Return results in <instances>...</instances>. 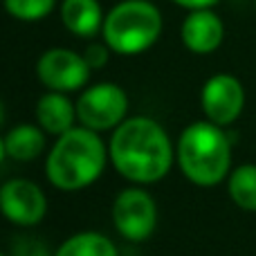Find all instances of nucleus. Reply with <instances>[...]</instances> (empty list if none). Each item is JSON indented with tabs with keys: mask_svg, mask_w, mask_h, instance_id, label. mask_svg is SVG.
Returning <instances> with one entry per match:
<instances>
[{
	"mask_svg": "<svg viewBox=\"0 0 256 256\" xmlns=\"http://www.w3.org/2000/svg\"><path fill=\"white\" fill-rule=\"evenodd\" d=\"M110 160L130 182H158L173 164L171 140L158 122L148 117L124 120L110 140Z\"/></svg>",
	"mask_w": 256,
	"mask_h": 256,
	"instance_id": "1",
	"label": "nucleus"
},
{
	"mask_svg": "<svg viewBox=\"0 0 256 256\" xmlns=\"http://www.w3.org/2000/svg\"><path fill=\"white\" fill-rule=\"evenodd\" d=\"M106 166V146L97 130L81 126L58 135L48 158V180L61 191L90 186Z\"/></svg>",
	"mask_w": 256,
	"mask_h": 256,
	"instance_id": "2",
	"label": "nucleus"
},
{
	"mask_svg": "<svg viewBox=\"0 0 256 256\" xmlns=\"http://www.w3.org/2000/svg\"><path fill=\"white\" fill-rule=\"evenodd\" d=\"M178 162L191 182L214 186L227 176L232 164V144L214 122L186 126L178 142Z\"/></svg>",
	"mask_w": 256,
	"mask_h": 256,
	"instance_id": "3",
	"label": "nucleus"
},
{
	"mask_svg": "<svg viewBox=\"0 0 256 256\" xmlns=\"http://www.w3.org/2000/svg\"><path fill=\"white\" fill-rule=\"evenodd\" d=\"M104 43L117 54L132 56L158 43L162 34V14L148 0H124L104 18Z\"/></svg>",
	"mask_w": 256,
	"mask_h": 256,
	"instance_id": "4",
	"label": "nucleus"
},
{
	"mask_svg": "<svg viewBox=\"0 0 256 256\" xmlns=\"http://www.w3.org/2000/svg\"><path fill=\"white\" fill-rule=\"evenodd\" d=\"M128 97L117 84H97L76 102V120L90 130H108L124 122Z\"/></svg>",
	"mask_w": 256,
	"mask_h": 256,
	"instance_id": "5",
	"label": "nucleus"
},
{
	"mask_svg": "<svg viewBox=\"0 0 256 256\" xmlns=\"http://www.w3.org/2000/svg\"><path fill=\"white\" fill-rule=\"evenodd\" d=\"M38 79L54 92H74L84 88L90 79V66L84 54L66 48H52L38 58Z\"/></svg>",
	"mask_w": 256,
	"mask_h": 256,
	"instance_id": "6",
	"label": "nucleus"
},
{
	"mask_svg": "<svg viewBox=\"0 0 256 256\" xmlns=\"http://www.w3.org/2000/svg\"><path fill=\"white\" fill-rule=\"evenodd\" d=\"M115 227L128 240H146L158 225V209L146 191L126 189L115 198L112 204Z\"/></svg>",
	"mask_w": 256,
	"mask_h": 256,
	"instance_id": "7",
	"label": "nucleus"
},
{
	"mask_svg": "<svg viewBox=\"0 0 256 256\" xmlns=\"http://www.w3.org/2000/svg\"><path fill=\"white\" fill-rule=\"evenodd\" d=\"M0 212L7 220L22 227H32L43 220L48 200L38 184L32 180H9L0 186Z\"/></svg>",
	"mask_w": 256,
	"mask_h": 256,
	"instance_id": "8",
	"label": "nucleus"
},
{
	"mask_svg": "<svg viewBox=\"0 0 256 256\" xmlns=\"http://www.w3.org/2000/svg\"><path fill=\"white\" fill-rule=\"evenodd\" d=\"M245 106V90L232 74H214L202 88V110L209 122L227 126L238 120Z\"/></svg>",
	"mask_w": 256,
	"mask_h": 256,
	"instance_id": "9",
	"label": "nucleus"
},
{
	"mask_svg": "<svg viewBox=\"0 0 256 256\" xmlns=\"http://www.w3.org/2000/svg\"><path fill=\"white\" fill-rule=\"evenodd\" d=\"M182 43L194 54H212L225 38V25L212 9H196L180 27Z\"/></svg>",
	"mask_w": 256,
	"mask_h": 256,
	"instance_id": "10",
	"label": "nucleus"
},
{
	"mask_svg": "<svg viewBox=\"0 0 256 256\" xmlns=\"http://www.w3.org/2000/svg\"><path fill=\"white\" fill-rule=\"evenodd\" d=\"M36 120H38V124L45 132L63 135L70 128H74L72 124L76 120V106L66 97V92L50 90L36 104Z\"/></svg>",
	"mask_w": 256,
	"mask_h": 256,
	"instance_id": "11",
	"label": "nucleus"
},
{
	"mask_svg": "<svg viewBox=\"0 0 256 256\" xmlns=\"http://www.w3.org/2000/svg\"><path fill=\"white\" fill-rule=\"evenodd\" d=\"M104 18L106 16L97 0H63L61 2V22L81 38L99 34L104 27Z\"/></svg>",
	"mask_w": 256,
	"mask_h": 256,
	"instance_id": "12",
	"label": "nucleus"
},
{
	"mask_svg": "<svg viewBox=\"0 0 256 256\" xmlns=\"http://www.w3.org/2000/svg\"><path fill=\"white\" fill-rule=\"evenodd\" d=\"M43 128H36L32 124H20L9 130L4 137V148L7 155L18 162H30V160L38 158L45 148V135Z\"/></svg>",
	"mask_w": 256,
	"mask_h": 256,
	"instance_id": "13",
	"label": "nucleus"
},
{
	"mask_svg": "<svg viewBox=\"0 0 256 256\" xmlns=\"http://www.w3.org/2000/svg\"><path fill=\"white\" fill-rule=\"evenodd\" d=\"M54 256H120L117 248L97 232H81L68 238Z\"/></svg>",
	"mask_w": 256,
	"mask_h": 256,
	"instance_id": "14",
	"label": "nucleus"
},
{
	"mask_svg": "<svg viewBox=\"0 0 256 256\" xmlns=\"http://www.w3.org/2000/svg\"><path fill=\"white\" fill-rule=\"evenodd\" d=\"M230 196L240 209L256 212V164H243L232 173Z\"/></svg>",
	"mask_w": 256,
	"mask_h": 256,
	"instance_id": "15",
	"label": "nucleus"
},
{
	"mask_svg": "<svg viewBox=\"0 0 256 256\" xmlns=\"http://www.w3.org/2000/svg\"><path fill=\"white\" fill-rule=\"evenodd\" d=\"M2 2H4V12L12 18L22 22H36L43 20L52 12L56 0H2Z\"/></svg>",
	"mask_w": 256,
	"mask_h": 256,
	"instance_id": "16",
	"label": "nucleus"
},
{
	"mask_svg": "<svg viewBox=\"0 0 256 256\" xmlns=\"http://www.w3.org/2000/svg\"><path fill=\"white\" fill-rule=\"evenodd\" d=\"M108 45L106 43H90L84 52L86 63L90 66V70H97V68H104L108 61Z\"/></svg>",
	"mask_w": 256,
	"mask_h": 256,
	"instance_id": "17",
	"label": "nucleus"
},
{
	"mask_svg": "<svg viewBox=\"0 0 256 256\" xmlns=\"http://www.w3.org/2000/svg\"><path fill=\"white\" fill-rule=\"evenodd\" d=\"M12 256H50L48 248L38 240L32 238H20L12 250Z\"/></svg>",
	"mask_w": 256,
	"mask_h": 256,
	"instance_id": "18",
	"label": "nucleus"
},
{
	"mask_svg": "<svg viewBox=\"0 0 256 256\" xmlns=\"http://www.w3.org/2000/svg\"><path fill=\"white\" fill-rule=\"evenodd\" d=\"M173 2L189 9V12H196V9H212L218 0H173Z\"/></svg>",
	"mask_w": 256,
	"mask_h": 256,
	"instance_id": "19",
	"label": "nucleus"
},
{
	"mask_svg": "<svg viewBox=\"0 0 256 256\" xmlns=\"http://www.w3.org/2000/svg\"><path fill=\"white\" fill-rule=\"evenodd\" d=\"M4 155H7V148H4V140H0V164H2Z\"/></svg>",
	"mask_w": 256,
	"mask_h": 256,
	"instance_id": "20",
	"label": "nucleus"
},
{
	"mask_svg": "<svg viewBox=\"0 0 256 256\" xmlns=\"http://www.w3.org/2000/svg\"><path fill=\"white\" fill-rule=\"evenodd\" d=\"M2 122H4V106H2V102H0V126H2Z\"/></svg>",
	"mask_w": 256,
	"mask_h": 256,
	"instance_id": "21",
	"label": "nucleus"
},
{
	"mask_svg": "<svg viewBox=\"0 0 256 256\" xmlns=\"http://www.w3.org/2000/svg\"><path fill=\"white\" fill-rule=\"evenodd\" d=\"M0 256H4V254H2V252H0Z\"/></svg>",
	"mask_w": 256,
	"mask_h": 256,
	"instance_id": "22",
	"label": "nucleus"
}]
</instances>
